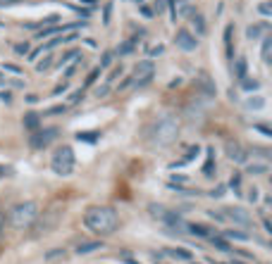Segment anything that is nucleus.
<instances>
[{
    "mask_svg": "<svg viewBox=\"0 0 272 264\" xmlns=\"http://www.w3.org/2000/svg\"><path fill=\"white\" fill-rule=\"evenodd\" d=\"M179 138V119L172 114H163V117L153 119L148 126L143 129V141L150 148H170L177 143Z\"/></svg>",
    "mask_w": 272,
    "mask_h": 264,
    "instance_id": "f257e3e1",
    "label": "nucleus"
},
{
    "mask_svg": "<svg viewBox=\"0 0 272 264\" xmlns=\"http://www.w3.org/2000/svg\"><path fill=\"white\" fill-rule=\"evenodd\" d=\"M84 224H86L89 231H93L95 236H110V233L117 231L120 217L108 205H91L84 212Z\"/></svg>",
    "mask_w": 272,
    "mask_h": 264,
    "instance_id": "f03ea898",
    "label": "nucleus"
},
{
    "mask_svg": "<svg viewBox=\"0 0 272 264\" xmlns=\"http://www.w3.org/2000/svg\"><path fill=\"white\" fill-rule=\"evenodd\" d=\"M36 217H39V205L34 200H27V202H17L10 210L7 222H10V226L22 231V228H31L34 222H36Z\"/></svg>",
    "mask_w": 272,
    "mask_h": 264,
    "instance_id": "7ed1b4c3",
    "label": "nucleus"
},
{
    "mask_svg": "<svg viewBox=\"0 0 272 264\" xmlns=\"http://www.w3.org/2000/svg\"><path fill=\"white\" fill-rule=\"evenodd\" d=\"M60 222H62V205H60V202H53L43 214L36 217V222L31 226V236L34 238L45 236V233H50L53 228H57Z\"/></svg>",
    "mask_w": 272,
    "mask_h": 264,
    "instance_id": "20e7f679",
    "label": "nucleus"
},
{
    "mask_svg": "<svg viewBox=\"0 0 272 264\" xmlns=\"http://www.w3.org/2000/svg\"><path fill=\"white\" fill-rule=\"evenodd\" d=\"M74 150L69 146H60L57 150L53 152V159H50V167H53L55 174H60V176H69V174L74 172Z\"/></svg>",
    "mask_w": 272,
    "mask_h": 264,
    "instance_id": "39448f33",
    "label": "nucleus"
},
{
    "mask_svg": "<svg viewBox=\"0 0 272 264\" xmlns=\"http://www.w3.org/2000/svg\"><path fill=\"white\" fill-rule=\"evenodd\" d=\"M148 214L155 219V222H160V224H167V226H175V228H179L181 226V217H179L177 212L167 210L165 205H148Z\"/></svg>",
    "mask_w": 272,
    "mask_h": 264,
    "instance_id": "423d86ee",
    "label": "nucleus"
},
{
    "mask_svg": "<svg viewBox=\"0 0 272 264\" xmlns=\"http://www.w3.org/2000/svg\"><path fill=\"white\" fill-rule=\"evenodd\" d=\"M153 76H155V65L150 62V60H141L138 65L134 67V72H132V83H136V86H148L150 81H153Z\"/></svg>",
    "mask_w": 272,
    "mask_h": 264,
    "instance_id": "0eeeda50",
    "label": "nucleus"
},
{
    "mask_svg": "<svg viewBox=\"0 0 272 264\" xmlns=\"http://www.w3.org/2000/svg\"><path fill=\"white\" fill-rule=\"evenodd\" d=\"M57 136H60V129H39V131L31 133L29 143H31V148H34V150H41V148L50 146Z\"/></svg>",
    "mask_w": 272,
    "mask_h": 264,
    "instance_id": "6e6552de",
    "label": "nucleus"
},
{
    "mask_svg": "<svg viewBox=\"0 0 272 264\" xmlns=\"http://www.w3.org/2000/svg\"><path fill=\"white\" fill-rule=\"evenodd\" d=\"M222 217H227L229 222H234V224L241 226V228H251V226H253V217H251L248 210H244V207H225V210H222Z\"/></svg>",
    "mask_w": 272,
    "mask_h": 264,
    "instance_id": "1a4fd4ad",
    "label": "nucleus"
},
{
    "mask_svg": "<svg viewBox=\"0 0 272 264\" xmlns=\"http://www.w3.org/2000/svg\"><path fill=\"white\" fill-rule=\"evenodd\" d=\"M175 45L179 50H184V53H193L198 48V38L191 34L189 29H179L177 36H175Z\"/></svg>",
    "mask_w": 272,
    "mask_h": 264,
    "instance_id": "9d476101",
    "label": "nucleus"
},
{
    "mask_svg": "<svg viewBox=\"0 0 272 264\" xmlns=\"http://www.w3.org/2000/svg\"><path fill=\"white\" fill-rule=\"evenodd\" d=\"M225 152H227V157H229L234 164H246V159H248V152H246L244 146L236 143V141H229V143L225 146Z\"/></svg>",
    "mask_w": 272,
    "mask_h": 264,
    "instance_id": "9b49d317",
    "label": "nucleus"
},
{
    "mask_svg": "<svg viewBox=\"0 0 272 264\" xmlns=\"http://www.w3.org/2000/svg\"><path fill=\"white\" fill-rule=\"evenodd\" d=\"M22 124H24V129L27 131H39L41 129V114L39 112H27L24 117H22Z\"/></svg>",
    "mask_w": 272,
    "mask_h": 264,
    "instance_id": "f8f14e48",
    "label": "nucleus"
},
{
    "mask_svg": "<svg viewBox=\"0 0 272 264\" xmlns=\"http://www.w3.org/2000/svg\"><path fill=\"white\" fill-rule=\"evenodd\" d=\"M165 255H170V257H175V260H181V262H191V250H186V248H165Z\"/></svg>",
    "mask_w": 272,
    "mask_h": 264,
    "instance_id": "ddd939ff",
    "label": "nucleus"
},
{
    "mask_svg": "<svg viewBox=\"0 0 272 264\" xmlns=\"http://www.w3.org/2000/svg\"><path fill=\"white\" fill-rule=\"evenodd\" d=\"M103 248V240H84L77 245V255H89V252H95Z\"/></svg>",
    "mask_w": 272,
    "mask_h": 264,
    "instance_id": "4468645a",
    "label": "nucleus"
},
{
    "mask_svg": "<svg viewBox=\"0 0 272 264\" xmlns=\"http://www.w3.org/2000/svg\"><path fill=\"white\" fill-rule=\"evenodd\" d=\"M193 236H201V238H210V236H215V231L210 228V226H203V224H189L186 226Z\"/></svg>",
    "mask_w": 272,
    "mask_h": 264,
    "instance_id": "2eb2a0df",
    "label": "nucleus"
},
{
    "mask_svg": "<svg viewBox=\"0 0 272 264\" xmlns=\"http://www.w3.org/2000/svg\"><path fill=\"white\" fill-rule=\"evenodd\" d=\"M222 238L229 243V240H248V233L246 231H241V228H227L225 233H222Z\"/></svg>",
    "mask_w": 272,
    "mask_h": 264,
    "instance_id": "dca6fc26",
    "label": "nucleus"
},
{
    "mask_svg": "<svg viewBox=\"0 0 272 264\" xmlns=\"http://www.w3.org/2000/svg\"><path fill=\"white\" fill-rule=\"evenodd\" d=\"M143 34H138V36H134V38H129V40H124L122 45L117 48V55H129V53H134V45L138 43V38H141Z\"/></svg>",
    "mask_w": 272,
    "mask_h": 264,
    "instance_id": "f3484780",
    "label": "nucleus"
},
{
    "mask_svg": "<svg viewBox=\"0 0 272 264\" xmlns=\"http://www.w3.org/2000/svg\"><path fill=\"white\" fill-rule=\"evenodd\" d=\"M100 133L98 131H79L77 133V141H84V143H98Z\"/></svg>",
    "mask_w": 272,
    "mask_h": 264,
    "instance_id": "a211bd4d",
    "label": "nucleus"
},
{
    "mask_svg": "<svg viewBox=\"0 0 272 264\" xmlns=\"http://www.w3.org/2000/svg\"><path fill=\"white\" fill-rule=\"evenodd\" d=\"M191 24L196 27V31H198V34H205V31H208V29H205V19H203V14L191 12Z\"/></svg>",
    "mask_w": 272,
    "mask_h": 264,
    "instance_id": "6ab92c4d",
    "label": "nucleus"
},
{
    "mask_svg": "<svg viewBox=\"0 0 272 264\" xmlns=\"http://www.w3.org/2000/svg\"><path fill=\"white\" fill-rule=\"evenodd\" d=\"M203 174L205 176H213L215 174V155H213L210 148H208V162H205V167H203Z\"/></svg>",
    "mask_w": 272,
    "mask_h": 264,
    "instance_id": "aec40b11",
    "label": "nucleus"
},
{
    "mask_svg": "<svg viewBox=\"0 0 272 264\" xmlns=\"http://www.w3.org/2000/svg\"><path fill=\"white\" fill-rule=\"evenodd\" d=\"M65 257H67V252L62 250V248H55V250L45 252V260H48V262H57V260H65Z\"/></svg>",
    "mask_w": 272,
    "mask_h": 264,
    "instance_id": "412c9836",
    "label": "nucleus"
},
{
    "mask_svg": "<svg viewBox=\"0 0 272 264\" xmlns=\"http://www.w3.org/2000/svg\"><path fill=\"white\" fill-rule=\"evenodd\" d=\"M208 240H210V243H213V245H215L218 250H225V252H229V250H231V248H229V243H227V240H225L222 236H210Z\"/></svg>",
    "mask_w": 272,
    "mask_h": 264,
    "instance_id": "4be33fe9",
    "label": "nucleus"
},
{
    "mask_svg": "<svg viewBox=\"0 0 272 264\" xmlns=\"http://www.w3.org/2000/svg\"><path fill=\"white\" fill-rule=\"evenodd\" d=\"M263 31H268V24H256V27H248V31H246V36L253 40V38H258Z\"/></svg>",
    "mask_w": 272,
    "mask_h": 264,
    "instance_id": "5701e85b",
    "label": "nucleus"
},
{
    "mask_svg": "<svg viewBox=\"0 0 272 264\" xmlns=\"http://www.w3.org/2000/svg\"><path fill=\"white\" fill-rule=\"evenodd\" d=\"M270 50H272V38L265 36V40H263V62L265 65H270Z\"/></svg>",
    "mask_w": 272,
    "mask_h": 264,
    "instance_id": "b1692460",
    "label": "nucleus"
},
{
    "mask_svg": "<svg viewBox=\"0 0 272 264\" xmlns=\"http://www.w3.org/2000/svg\"><path fill=\"white\" fill-rule=\"evenodd\" d=\"M50 65H53V57H50V55H45L43 60H39V62H36V72H39V74H43V72H48V69H50Z\"/></svg>",
    "mask_w": 272,
    "mask_h": 264,
    "instance_id": "393cba45",
    "label": "nucleus"
},
{
    "mask_svg": "<svg viewBox=\"0 0 272 264\" xmlns=\"http://www.w3.org/2000/svg\"><path fill=\"white\" fill-rule=\"evenodd\" d=\"M55 34H62V27H48V29H43V31H39L36 34V38H48V36H55Z\"/></svg>",
    "mask_w": 272,
    "mask_h": 264,
    "instance_id": "a878e982",
    "label": "nucleus"
},
{
    "mask_svg": "<svg viewBox=\"0 0 272 264\" xmlns=\"http://www.w3.org/2000/svg\"><path fill=\"white\" fill-rule=\"evenodd\" d=\"M234 74H236L239 79H244V76H246V60H244V57H239V60H236V67H234Z\"/></svg>",
    "mask_w": 272,
    "mask_h": 264,
    "instance_id": "bb28decb",
    "label": "nucleus"
},
{
    "mask_svg": "<svg viewBox=\"0 0 272 264\" xmlns=\"http://www.w3.org/2000/svg\"><path fill=\"white\" fill-rule=\"evenodd\" d=\"M268 169H270V167H268L265 162H263V164H248V167H246V172L248 174H265Z\"/></svg>",
    "mask_w": 272,
    "mask_h": 264,
    "instance_id": "cd10ccee",
    "label": "nucleus"
},
{
    "mask_svg": "<svg viewBox=\"0 0 272 264\" xmlns=\"http://www.w3.org/2000/svg\"><path fill=\"white\" fill-rule=\"evenodd\" d=\"M246 107H248V110H263V107H265V100H263V98H251V100H246Z\"/></svg>",
    "mask_w": 272,
    "mask_h": 264,
    "instance_id": "c85d7f7f",
    "label": "nucleus"
},
{
    "mask_svg": "<svg viewBox=\"0 0 272 264\" xmlns=\"http://www.w3.org/2000/svg\"><path fill=\"white\" fill-rule=\"evenodd\" d=\"M229 188H231V190H236V193H241V176H239V174H231Z\"/></svg>",
    "mask_w": 272,
    "mask_h": 264,
    "instance_id": "c756f323",
    "label": "nucleus"
},
{
    "mask_svg": "<svg viewBox=\"0 0 272 264\" xmlns=\"http://www.w3.org/2000/svg\"><path fill=\"white\" fill-rule=\"evenodd\" d=\"M231 31H234L231 24L225 29V45H227V55H229V57H231Z\"/></svg>",
    "mask_w": 272,
    "mask_h": 264,
    "instance_id": "7c9ffc66",
    "label": "nucleus"
},
{
    "mask_svg": "<svg viewBox=\"0 0 272 264\" xmlns=\"http://www.w3.org/2000/svg\"><path fill=\"white\" fill-rule=\"evenodd\" d=\"M244 91H258L260 88V83L256 79H244V86H241Z\"/></svg>",
    "mask_w": 272,
    "mask_h": 264,
    "instance_id": "2f4dec72",
    "label": "nucleus"
},
{
    "mask_svg": "<svg viewBox=\"0 0 272 264\" xmlns=\"http://www.w3.org/2000/svg\"><path fill=\"white\" fill-rule=\"evenodd\" d=\"M67 107H69V105H57V107H50V110H45L43 114H45V117H50V114H62V112H67Z\"/></svg>",
    "mask_w": 272,
    "mask_h": 264,
    "instance_id": "473e14b6",
    "label": "nucleus"
},
{
    "mask_svg": "<svg viewBox=\"0 0 272 264\" xmlns=\"http://www.w3.org/2000/svg\"><path fill=\"white\" fill-rule=\"evenodd\" d=\"M100 72H103V69H100V67H95L93 72H91V74L86 76V86H93V83H95V79L100 76Z\"/></svg>",
    "mask_w": 272,
    "mask_h": 264,
    "instance_id": "72a5a7b5",
    "label": "nucleus"
},
{
    "mask_svg": "<svg viewBox=\"0 0 272 264\" xmlns=\"http://www.w3.org/2000/svg\"><path fill=\"white\" fill-rule=\"evenodd\" d=\"M77 57H79V53H77V50H69V53L65 55L62 60H60V67H65V65L69 62V60H77Z\"/></svg>",
    "mask_w": 272,
    "mask_h": 264,
    "instance_id": "f704fd0d",
    "label": "nucleus"
},
{
    "mask_svg": "<svg viewBox=\"0 0 272 264\" xmlns=\"http://www.w3.org/2000/svg\"><path fill=\"white\" fill-rule=\"evenodd\" d=\"M79 67H82V57H77V60H74V65H72V67H67V72H65V76H72V74H74V72H77Z\"/></svg>",
    "mask_w": 272,
    "mask_h": 264,
    "instance_id": "c9c22d12",
    "label": "nucleus"
},
{
    "mask_svg": "<svg viewBox=\"0 0 272 264\" xmlns=\"http://www.w3.org/2000/svg\"><path fill=\"white\" fill-rule=\"evenodd\" d=\"M112 57H115V55H112V53H105V55H103V60H100V65H98V67H100V69H108V67H110V62H112Z\"/></svg>",
    "mask_w": 272,
    "mask_h": 264,
    "instance_id": "e433bc0d",
    "label": "nucleus"
},
{
    "mask_svg": "<svg viewBox=\"0 0 272 264\" xmlns=\"http://www.w3.org/2000/svg\"><path fill=\"white\" fill-rule=\"evenodd\" d=\"M14 53L17 55H29V43H17V45H14Z\"/></svg>",
    "mask_w": 272,
    "mask_h": 264,
    "instance_id": "4c0bfd02",
    "label": "nucleus"
},
{
    "mask_svg": "<svg viewBox=\"0 0 272 264\" xmlns=\"http://www.w3.org/2000/svg\"><path fill=\"white\" fill-rule=\"evenodd\" d=\"M2 67H5V72H10V74H14V76L22 74V67H17V65H2Z\"/></svg>",
    "mask_w": 272,
    "mask_h": 264,
    "instance_id": "58836bf2",
    "label": "nucleus"
},
{
    "mask_svg": "<svg viewBox=\"0 0 272 264\" xmlns=\"http://www.w3.org/2000/svg\"><path fill=\"white\" fill-rule=\"evenodd\" d=\"M256 129H258L265 138H270V136H272V129H270V126H265V124H256Z\"/></svg>",
    "mask_w": 272,
    "mask_h": 264,
    "instance_id": "ea45409f",
    "label": "nucleus"
},
{
    "mask_svg": "<svg viewBox=\"0 0 272 264\" xmlns=\"http://www.w3.org/2000/svg\"><path fill=\"white\" fill-rule=\"evenodd\" d=\"M117 76H122V65H120V67H117V69H115V72H112V74H110L105 83H108V86H110V83H112V81L117 79Z\"/></svg>",
    "mask_w": 272,
    "mask_h": 264,
    "instance_id": "a19ab883",
    "label": "nucleus"
},
{
    "mask_svg": "<svg viewBox=\"0 0 272 264\" xmlns=\"http://www.w3.org/2000/svg\"><path fill=\"white\" fill-rule=\"evenodd\" d=\"M260 14H265V17H268V14H272V5L270 2H260Z\"/></svg>",
    "mask_w": 272,
    "mask_h": 264,
    "instance_id": "79ce46f5",
    "label": "nucleus"
},
{
    "mask_svg": "<svg viewBox=\"0 0 272 264\" xmlns=\"http://www.w3.org/2000/svg\"><path fill=\"white\" fill-rule=\"evenodd\" d=\"M82 98H84V88H82V91H77V93H72V100H69V105H74V103H79Z\"/></svg>",
    "mask_w": 272,
    "mask_h": 264,
    "instance_id": "37998d69",
    "label": "nucleus"
},
{
    "mask_svg": "<svg viewBox=\"0 0 272 264\" xmlns=\"http://www.w3.org/2000/svg\"><path fill=\"white\" fill-rule=\"evenodd\" d=\"M108 83H103V88H95V95H98V98H105V95H108Z\"/></svg>",
    "mask_w": 272,
    "mask_h": 264,
    "instance_id": "c03bdc74",
    "label": "nucleus"
},
{
    "mask_svg": "<svg viewBox=\"0 0 272 264\" xmlns=\"http://www.w3.org/2000/svg\"><path fill=\"white\" fill-rule=\"evenodd\" d=\"M0 100L10 105V103H12V93H5V91H0Z\"/></svg>",
    "mask_w": 272,
    "mask_h": 264,
    "instance_id": "a18cd8bd",
    "label": "nucleus"
},
{
    "mask_svg": "<svg viewBox=\"0 0 272 264\" xmlns=\"http://www.w3.org/2000/svg\"><path fill=\"white\" fill-rule=\"evenodd\" d=\"M24 0H0V7H10V5H19Z\"/></svg>",
    "mask_w": 272,
    "mask_h": 264,
    "instance_id": "49530a36",
    "label": "nucleus"
},
{
    "mask_svg": "<svg viewBox=\"0 0 272 264\" xmlns=\"http://www.w3.org/2000/svg\"><path fill=\"white\" fill-rule=\"evenodd\" d=\"M120 257H122V262H127V264H138V262L132 260V255H129V252H120Z\"/></svg>",
    "mask_w": 272,
    "mask_h": 264,
    "instance_id": "de8ad7c7",
    "label": "nucleus"
},
{
    "mask_svg": "<svg viewBox=\"0 0 272 264\" xmlns=\"http://www.w3.org/2000/svg\"><path fill=\"white\" fill-rule=\"evenodd\" d=\"M248 198H251V202H258V188H256V186H253V188H251V190H248Z\"/></svg>",
    "mask_w": 272,
    "mask_h": 264,
    "instance_id": "09e8293b",
    "label": "nucleus"
},
{
    "mask_svg": "<svg viewBox=\"0 0 272 264\" xmlns=\"http://www.w3.org/2000/svg\"><path fill=\"white\" fill-rule=\"evenodd\" d=\"M148 55H163V45H153V48H148Z\"/></svg>",
    "mask_w": 272,
    "mask_h": 264,
    "instance_id": "8fccbe9b",
    "label": "nucleus"
},
{
    "mask_svg": "<svg viewBox=\"0 0 272 264\" xmlns=\"http://www.w3.org/2000/svg\"><path fill=\"white\" fill-rule=\"evenodd\" d=\"M67 88H69L67 83H60L57 88H53V95H60V93H65V91H67Z\"/></svg>",
    "mask_w": 272,
    "mask_h": 264,
    "instance_id": "3c124183",
    "label": "nucleus"
},
{
    "mask_svg": "<svg viewBox=\"0 0 272 264\" xmlns=\"http://www.w3.org/2000/svg\"><path fill=\"white\" fill-rule=\"evenodd\" d=\"M110 12H112V5H105V12H103V22H110Z\"/></svg>",
    "mask_w": 272,
    "mask_h": 264,
    "instance_id": "603ef678",
    "label": "nucleus"
},
{
    "mask_svg": "<svg viewBox=\"0 0 272 264\" xmlns=\"http://www.w3.org/2000/svg\"><path fill=\"white\" fill-rule=\"evenodd\" d=\"M141 14H143V17H153V10H150V7H146V5H143V7H141Z\"/></svg>",
    "mask_w": 272,
    "mask_h": 264,
    "instance_id": "864d4df0",
    "label": "nucleus"
},
{
    "mask_svg": "<svg viewBox=\"0 0 272 264\" xmlns=\"http://www.w3.org/2000/svg\"><path fill=\"white\" fill-rule=\"evenodd\" d=\"M2 224H5V217H2V212H0V233H2Z\"/></svg>",
    "mask_w": 272,
    "mask_h": 264,
    "instance_id": "5fc2aeb1",
    "label": "nucleus"
},
{
    "mask_svg": "<svg viewBox=\"0 0 272 264\" xmlns=\"http://www.w3.org/2000/svg\"><path fill=\"white\" fill-rule=\"evenodd\" d=\"M0 86H7V83H5V79H2V74H0Z\"/></svg>",
    "mask_w": 272,
    "mask_h": 264,
    "instance_id": "6e6d98bb",
    "label": "nucleus"
},
{
    "mask_svg": "<svg viewBox=\"0 0 272 264\" xmlns=\"http://www.w3.org/2000/svg\"><path fill=\"white\" fill-rule=\"evenodd\" d=\"M231 264H244V262H231Z\"/></svg>",
    "mask_w": 272,
    "mask_h": 264,
    "instance_id": "4d7b16f0",
    "label": "nucleus"
},
{
    "mask_svg": "<svg viewBox=\"0 0 272 264\" xmlns=\"http://www.w3.org/2000/svg\"><path fill=\"white\" fill-rule=\"evenodd\" d=\"M193 264H196V262H193Z\"/></svg>",
    "mask_w": 272,
    "mask_h": 264,
    "instance_id": "13d9d810",
    "label": "nucleus"
}]
</instances>
